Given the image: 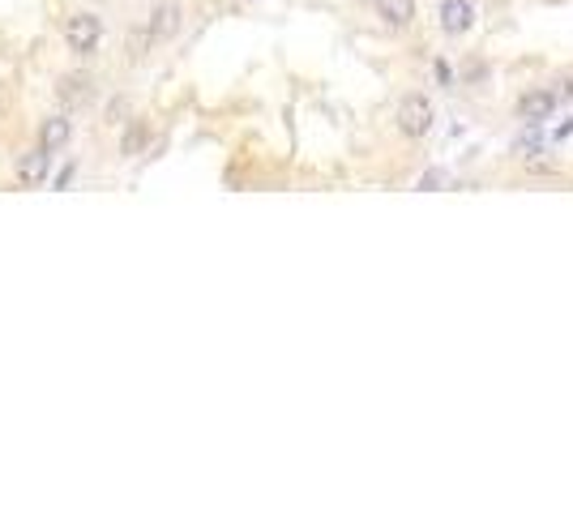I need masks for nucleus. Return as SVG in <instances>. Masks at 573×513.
<instances>
[{
	"mask_svg": "<svg viewBox=\"0 0 573 513\" xmlns=\"http://www.w3.org/2000/svg\"><path fill=\"white\" fill-rule=\"evenodd\" d=\"M373 4H376V0H373Z\"/></svg>",
	"mask_w": 573,
	"mask_h": 513,
	"instance_id": "obj_12",
	"label": "nucleus"
},
{
	"mask_svg": "<svg viewBox=\"0 0 573 513\" xmlns=\"http://www.w3.org/2000/svg\"><path fill=\"white\" fill-rule=\"evenodd\" d=\"M99 35H103V26L95 13H78V18L64 21V43H69V52H78V56L95 52V47H99Z\"/></svg>",
	"mask_w": 573,
	"mask_h": 513,
	"instance_id": "obj_2",
	"label": "nucleus"
},
{
	"mask_svg": "<svg viewBox=\"0 0 573 513\" xmlns=\"http://www.w3.org/2000/svg\"><path fill=\"white\" fill-rule=\"evenodd\" d=\"M56 95H60V103H64V107H81V103H90L95 86H90V78H86V73H64Z\"/></svg>",
	"mask_w": 573,
	"mask_h": 513,
	"instance_id": "obj_6",
	"label": "nucleus"
},
{
	"mask_svg": "<svg viewBox=\"0 0 573 513\" xmlns=\"http://www.w3.org/2000/svg\"><path fill=\"white\" fill-rule=\"evenodd\" d=\"M47 172H52V150H43V146L18 158V184L21 189H43V184H47Z\"/></svg>",
	"mask_w": 573,
	"mask_h": 513,
	"instance_id": "obj_3",
	"label": "nucleus"
},
{
	"mask_svg": "<svg viewBox=\"0 0 573 513\" xmlns=\"http://www.w3.org/2000/svg\"><path fill=\"white\" fill-rule=\"evenodd\" d=\"M155 35H150V26H138V30H133V35H129V60H141L146 56V52H150V47H155Z\"/></svg>",
	"mask_w": 573,
	"mask_h": 513,
	"instance_id": "obj_10",
	"label": "nucleus"
},
{
	"mask_svg": "<svg viewBox=\"0 0 573 513\" xmlns=\"http://www.w3.org/2000/svg\"><path fill=\"white\" fill-rule=\"evenodd\" d=\"M552 107H556V99L548 95V90H531V95H522V103H518V116L544 120V116H552Z\"/></svg>",
	"mask_w": 573,
	"mask_h": 513,
	"instance_id": "obj_7",
	"label": "nucleus"
},
{
	"mask_svg": "<svg viewBox=\"0 0 573 513\" xmlns=\"http://www.w3.org/2000/svg\"><path fill=\"white\" fill-rule=\"evenodd\" d=\"M141 146H146V124H133V133H129V138H124V155H138Z\"/></svg>",
	"mask_w": 573,
	"mask_h": 513,
	"instance_id": "obj_11",
	"label": "nucleus"
},
{
	"mask_svg": "<svg viewBox=\"0 0 573 513\" xmlns=\"http://www.w3.org/2000/svg\"><path fill=\"white\" fill-rule=\"evenodd\" d=\"M471 26H475L471 0H445V4H441V30H445V35H467Z\"/></svg>",
	"mask_w": 573,
	"mask_h": 513,
	"instance_id": "obj_4",
	"label": "nucleus"
},
{
	"mask_svg": "<svg viewBox=\"0 0 573 513\" xmlns=\"http://www.w3.org/2000/svg\"><path fill=\"white\" fill-rule=\"evenodd\" d=\"M69 138H73V124H69L64 116H52V120H47V124L39 129V146H43V150H60V146H64Z\"/></svg>",
	"mask_w": 573,
	"mask_h": 513,
	"instance_id": "obj_8",
	"label": "nucleus"
},
{
	"mask_svg": "<svg viewBox=\"0 0 573 513\" xmlns=\"http://www.w3.org/2000/svg\"><path fill=\"white\" fill-rule=\"evenodd\" d=\"M146 26H150V35H155L158 43L172 39V35L180 30V4H176V0H163L155 13H150V21H146Z\"/></svg>",
	"mask_w": 573,
	"mask_h": 513,
	"instance_id": "obj_5",
	"label": "nucleus"
},
{
	"mask_svg": "<svg viewBox=\"0 0 573 513\" xmlns=\"http://www.w3.org/2000/svg\"><path fill=\"white\" fill-rule=\"evenodd\" d=\"M376 9L390 26H411L416 21V0H376Z\"/></svg>",
	"mask_w": 573,
	"mask_h": 513,
	"instance_id": "obj_9",
	"label": "nucleus"
},
{
	"mask_svg": "<svg viewBox=\"0 0 573 513\" xmlns=\"http://www.w3.org/2000/svg\"><path fill=\"white\" fill-rule=\"evenodd\" d=\"M433 99L428 95H402V103H398V129L407 133V138H428L433 133Z\"/></svg>",
	"mask_w": 573,
	"mask_h": 513,
	"instance_id": "obj_1",
	"label": "nucleus"
}]
</instances>
